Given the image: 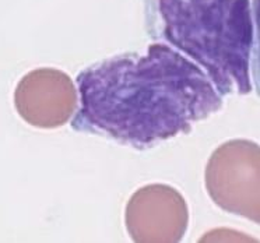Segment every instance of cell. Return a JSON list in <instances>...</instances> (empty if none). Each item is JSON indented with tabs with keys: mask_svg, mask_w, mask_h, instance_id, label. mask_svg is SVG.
<instances>
[{
	"mask_svg": "<svg viewBox=\"0 0 260 243\" xmlns=\"http://www.w3.org/2000/svg\"><path fill=\"white\" fill-rule=\"evenodd\" d=\"M189 209L175 187L153 183L140 187L126 204L124 225L136 243H178L186 233Z\"/></svg>",
	"mask_w": 260,
	"mask_h": 243,
	"instance_id": "obj_4",
	"label": "cell"
},
{
	"mask_svg": "<svg viewBox=\"0 0 260 243\" xmlns=\"http://www.w3.org/2000/svg\"><path fill=\"white\" fill-rule=\"evenodd\" d=\"M143 6L148 37L192 57L221 95L252 92L250 0H143Z\"/></svg>",
	"mask_w": 260,
	"mask_h": 243,
	"instance_id": "obj_2",
	"label": "cell"
},
{
	"mask_svg": "<svg viewBox=\"0 0 260 243\" xmlns=\"http://www.w3.org/2000/svg\"><path fill=\"white\" fill-rule=\"evenodd\" d=\"M77 101L72 79L57 68H35L18 81L14 91V107L20 118L38 129L66 125Z\"/></svg>",
	"mask_w": 260,
	"mask_h": 243,
	"instance_id": "obj_5",
	"label": "cell"
},
{
	"mask_svg": "<svg viewBox=\"0 0 260 243\" xmlns=\"http://www.w3.org/2000/svg\"><path fill=\"white\" fill-rule=\"evenodd\" d=\"M260 150L254 142L235 138L215 148L206 165L210 198L230 214L260 222Z\"/></svg>",
	"mask_w": 260,
	"mask_h": 243,
	"instance_id": "obj_3",
	"label": "cell"
},
{
	"mask_svg": "<svg viewBox=\"0 0 260 243\" xmlns=\"http://www.w3.org/2000/svg\"><path fill=\"white\" fill-rule=\"evenodd\" d=\"M76 131L147 150L187 134L222 108V96L198 64L164 44L108 57L80 72Z\"/></svg>",
	"mask_w": 260,
	"mask_h": 243,
	"instance_id": "obj_1",
	"label": "cell"
}]
</instances>
